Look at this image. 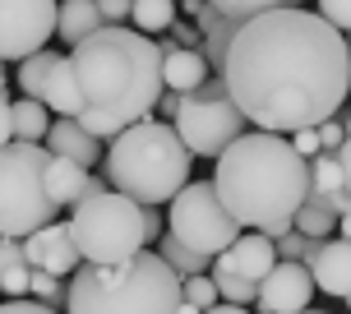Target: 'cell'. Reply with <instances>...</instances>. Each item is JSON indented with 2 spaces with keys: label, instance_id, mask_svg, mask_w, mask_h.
<instances>
[{
  "label": "cell",
  "instance_id": "3957f363",
  "mask_svg": "<svg viewBox=\"0 0 351 314\" xmlns=\"http://www.w3.org/2000/svg\"><path fill=\"white\" fill-rule=\"evenodd\" d=\"M217 194L241 217V227L263 231L278 241L296 227L300 204L310 199V157L278 130H245L241 139L217 153Z\"/></svg>",
  "mask_w": 351,
  "mask_h": 314
},
{
  "label": "cell",
  "instance_id": "5b68a950",
  "mask_svg": "<svg viewBox=\"0 0 351 314\" xmlns=\"http://www.w3.org/2000/svg\"><path fill=\"white\" fill-rule=\"evenodd\" d=\"M190 148L180 139L176 121L143 116L130 130H121L106 148V180L111 190L130 194L139 204H171L190 185Z\"/></svg>",
  "mask_w": 351,
  "mask_h": 314
},
{
  "label": "cell",
  "instance_id": "e0dca14e",
  "mask_svg": "<svg viewBox=\"0 0 351 314\" xmlns=\"http://www.w3.org/2000/svg\"><path fill=\"white\" fill-rule=\"evenodd\" d=\"M162 79L171 93H194L208 79V56L204 47H176L171 56H162Z\"/></svg>",
  "mask_w": 351,
  "mask_h": 314
},
{
  "label": "cell",
  "instance_id": "d590c367",
  "mask_svg": "<svg viewBox=\"0 0 351 314\" xmlns=\"http://www.w3.org/2000/svg\"><path fill=\"white\" fill-rule=\"evenodd\" d=\"M319 139H324V153H337V148L347 143V125L342 121H324L319 125Z\"/></svg>",
  "mask_w": 351,
  "mask_h": 314
},
{
  "label": "cell",
  "instance_id": "1f68e13d",
  "mask_svg": "<svg viewBox=\"0 0 351 314\" xmlns=\"http://www.w3.org/2000/svg\"><path fill=\"white\" fill-rule=\"evenodd\" d=\"M213 282H217V291H222V300H231V305H254L259 300V287L245 278H231V273H213Z\"/></svg>",
  "mask_w": 351,
  "mask_h": 314
},
{
  "label": "cell",
  "instance_id": "f6af8a7d",
  "mask_svg": "<svg viewBox=\"0 0 351 314\" xmlns=\"http://www.w3.org/2000/svg\"><path fill=\"white\" fill-rule=\"evenodd\" d=\"M337 222H342V236H347V241H351V213H342Z\"/></svg>",
  "mask_w": 351,
  "mask_h": 314
},
{
  "label": "cell",
  "instance_id": "f546056e",
  "mask_svg": "<svg viewBox=\"0 0 351 314\" xmlns=\"http://www.w3.org/2000/svg\"><path fill=\"white\" fill-rule=\"evenodd\" d=\"M180 296H185V300H194L199 310H213V305L222 300V291H217L213 273H190V278L180 282Z\"/></svg>",
  "mask_w": 351,
  "mask_h": 314
},
{
  "label": "cell",
  "instance_id": "8992f818",
  "mask_svg": "<svg viewBox=\"0 0 351 314\" xmlns=\"http://www.w3.org/2000/svg\"><path fill=\"white\" fill-rule=\"evenodd\" d=\"M70 231L88 263H125L153 245L148 241V222H143V204L121 190L88 194L84 204H74Z\"/></svg>",
  "mask_w": 351,
  "mask_h": 314
},
{
  "label": "cell",
  "instance_id": "f1b7e54d",
  "mask_svg": "<svg viewBox=\"0 0 351 314\" xmlns=\"http://www.w3.org/2000/svg\"><path fill=\"white\" fill-rule=\"evenodd\" d=\"M319 236H305L300 227H291V231H282L278 236V259H300V263H315V254H319Z\"/></svg>",
  "mask_w": 351,
  "mask_h": 314
},
{
  "label": "cell",
  "instance_id": "e575fe53",
  "mask_svg": "<svg viewBox=\"0 0 351 314\" xmlns=\"http://www.w3.org/2000/svg\"><path fill=\"white\" fill-rule=\"evenodd\" d=\"M291 143H296V153H300V157H319V153H324V139H319V125L291 130Z\"/></svg>",
  "mask_w": 351,
  "mask_h": 314
},
{
  "label": "cell",
  "instance_id": "ba28073f",
  "mask_svg": "<svg viewBox=\"0 0 351 314\" xmlns=\"http://www.w3.org/2000/svg\"><path fill=\"white\" fill-rule=\"evenodd\" d=\"M176 130H180V139H185V148H190V153L217 157L222 148H231V143L250 130V116L236 106L227 79H222V74H208V79L194 88V93H185V97H180Z\"/></svg>",
  "mask_w": 351,
  "mask_h": 314
},
{
  "label": "cell",
  "instance_id": "f907efd6",
  "mask_svg": "<svg viewBox=\"0 0 351 314\" xmlns=\"http://www.w3.org/2000/svg\"><path fill=\"white\" fill-rule=\"evenodd\" d=\"M0 296H5V291H0Z\"/></svg>",
  "mask_w": 351,
  "mask_h": 314
},
{
  "label": "cell",
  "instance_id": "d4e9b609",
  "mask_svg": "<svg viewBox=\"0 0 351 314\" xmlns=\"http://www.w3.org/2000/svg\"><path fill=\"white\" fill-rule=\"evenodd\" d=\"M134 28H139V33H167V28H171L176 19H180V5H176V0H134Z\"/></svg>",
  "mask_w": 351,
  "mask_h": 314
},
{
  "label": "cell",
  "instance_id": "8fae6325",
  "mask_svg": "<svg viewBox=\"0 0 351 314\" xmlns=\"http://www.w3.org/2000/svg\"><path fill=\"white\" fill-rule=\"evenodd\" d=\"M315 273H310V263L300 259H278L273 263V273L259 282V314H300L310 310V300H315Z\"/></svg>",
  "mask_w": 351,
  "mask_h": 314
},
{
  "label": "cell",
  "instance_id": "bcb514c9",
  "mask_svg": "<svg viewBox=\"0 0 351 314\" xmlns=\"http://www.w3.org/2000/svg\"><path fill=\"white\" fill-rule=\"evenodd\" d=\"M5 65H10V60H0V97H10V93H5Z\"/></svg>",
  "mask_w": 351,
  "mask_h": 314
},
{
  "label": "cell",
  "instance_id": "c3c4849f",
  "mask_svg": "<svg viewBox=\"0 0 351 314\" xmlns=\"http://www.w3.org/2000/svg\"><path fill=\"white\" fill-rule=\"evenodd\" d=\"M342 125H347V134H351V116H347V121H342Z\"/></svg>",
  "mask_w": 351,
  "mask_h": 314
},
{
  "label": "cell",
  "instance_id": "ac0fdd59",
  "mask_svg": "<svg viewBox=\"0 0 351 314\" xmlns=\"http://www.w3.org/2000/svg\"><path fill=\"white\" fill-rule=\"evenodd\" d=\"M106 28V14L97 0H60V19H56V37L65 47H79L88 33Z\"/></svg>",
  "mask_w": 351,
  "mask_h": 314
},
{
  "label": "cell",
  "instance_id": "4fadbf2b",
  "mask_svg": "<svg viewBox=\"0 0 351 314\" xmlns=\"http://www.w3.org/2000/svg\"><path fill=\"white\" fill-rule=\"evenodd\" d=\"M23 250H28V259H33V268H51L56 278H70L74 268L84 263V254H79V245H74V231H70V222H47L42 231H33V236H23Z\"/></svg>",
  "mask_w": 351,
  "mask_h": 314
},
{
  "label": "cell",
  "instance_id": "2e32d148",
  "mask_svg": "<svg viewBox=\"0 0 351 314\" xmlns=\"http://www.w3.org/2000/svg\"><path fill=\"white\" fill-rule=\"evenodd\" d=\"M47 185H51V199L60 208H74V204H84L88 194H93V176H88V167L51 153V162H47Z\"/></svg>",
  "mask_w": 351,
  "mask_h": 314
},
{
  "label": "cell",
  "instance_id": "4316f807",
  "mask_svg": "<svg viewBox=\"0 0 351 314\" xmlns=\"http://www.w3.org/2000/svg\"><path fill=\"white\" fill-rule=\"evenodd\" d=\"M236 28H241V23L222 14V23L204 33V56H208V70H213V74H222V65H227V51H231V37H236Z\"/></svg>",
  "mask_w": 351,
  "mask_h": 314
},
{
  "label": "cell",
  "instance_id": "9c48e42d",
  "mask_svg": "<svg viewBox=\"0 0 351 314\" xmlns=\"http://www.w3.org/2000/svg\"><path fill=\"white\" fill-rule=\"evenodd\" d=\"M167 231L217 259L222 250H231L241 241V217L217 194V180H190L167 208Z\"/></svg>",
  "mask_w": 351,
  "mask_h": 314
},
{
  "label": "cell",
  "instance_id": "603a6c76",
  "mask_svg": "<svg viewBox=\"0 0 351 314\" xmlns=\"http://www.w3.org/2000/svg\"><path fill=\"white\" fill-rule=\"evenodd\" d=\"M47 130H51V116H47V102H42V97H23V102H14V139L47 143Z\"/></svg>",
  "mask_w": 351,
  "mask_h": 314
},
{
  "label": "cell",
  "instance_id": "681fc988",
  "mask_svg": "<svg viewBox=\"0 0 351 314\" xmlns=\"http://www.w3.org/2000/svg\"><path fill=\"white\" fill-rule=\"evenodd\" d=\"M347 310H351V296H347Z\"/></svg>",
  "mask_w": 351,
  "mask_h": 314
},
{
  "label": "cell",
  "instance_id": "60d3db41",
  "mask_svg": "<svg viewBox=\"0 0 351 314\" xmlns=\"http://www.w3.org/2000/svg\"><path fill=\"white\" fill-rule=\"evenodd\" d=\"M180 97H185V93H171V88H167V93H162V121H176V111H180Z\"/></svg>",
  "mask_w": 351,
  "mask_h": 314
},
{
  "label": "cell",
  "instance_id": "ab89813d",
  "mask_svg": "<svg viewBox=\"0 0 351 314\" xmlns=\"http://www.w3.org/2000/svg\"><path fill=\"white\" fill-rule=\"evenodd\" d=\"M143 222H148V241H162V204H143Z\"/></svg>",
  "mask_w": 351,
  "mask_h": 314
},
{
  "label": "cell",
  "instance_id": "30bf717a",
  "mask_svg": "<svg viewBox=\"0 0 351 314\" xmlns=\"http://www.w3.org/2000/svg\"><path fill=\"white\" fill-rule=\"evenodd\" d=\"M60 0H0V60L42 51L56 33Z\"/></svg>",
  "mask_w": 351,
  "mask_h": 314
},
{
  "label": "cell",
  "instance_id": "ffe728a7",
  "mask_svg": "<svg viewBox=\"0 0 351 314\" xmlns=\"http://www.w3.org/2000/svg\"><path fill=\"white\" fill-rule=\"evenodd\" d=\"M33 282V259L19 236H0V291L5 296H28Z\"/></svg>",
  "mask_w": 351,
  "mask_h": 314
},
{
  "label": "cell",
  "instance_id": "d6a6232c",
  "mask_svg": "<svg viewBox=\"0 0 351 314\" xmlns=\"http://www.w3.org/2000/svg\"><path fill=\"white\" fill-rule=\"evenodd\" d=\"M0 314H56V305L37 296H10V300H0Z\"/></svg>",
  "mask_w": 351,
  "mask_h": 314
},
{
  "label": "cell",
  "instance_id": "cb8c5ba5",
  "mask_svg": "<svg viewBox=\"0 0 351 314\" xmlns=\"http://www.w3.org/2000/svg\"><path fill=\"white\" fill-rule=\"evenodd\" d=\"M56 60H60V56L56 51H47V47H42V51H33V56H23V60H19V93H28V97H42V93H47V79H51V70H56Z\"/></svg>",
  "mask_w": 351,
  "mask_h": 314
},
{
  "label": "cell",
  "instance_id": "5bb4252c",
  "mask_svg": "<svg viewBox=\"0 0 351 314\" xmlns=\"http://www.w3.org/2000/svg\"><path fill=\"white\" fill-rule=\"evenodd\" d=\"M310 273H315V287L324 296H337L347 300L351 296V241H324L319 245L315 263H310Z\"/></svg>",
  "mask_w": 351,
  "mask_h": 314
},
{
  "label": "cell",
  "instance_id": "52a82bcc",
  "mask_svg": "<svg viewBox=\"0 0 351 314\" xmlns=\"http://www.w3.org/2000/svg\"><path fill=\"white\" fill-rule=\"evenodd\" d=\"M47 162L51 148L42 143H5L0 148V236H33L47 222H56L60 204L47 185Z\"/></svg>",
  "mask_w": 351,
  "mask_h": 314
},
{
  "label": "cell",
  "instance_id": "277c9868",
  "mask_svg": "<svg viewBox=\"0 0 351 314\" xmlns=\"http://www.w3.org/2000/svg\"><path fill=\"white\" fill-rule=\"evenodd\" d=\"M180 273L158 250H139L125 263H79L70 273L65 314H176Z\"/></svg>",
  "mask_w": 351,
  "mask_h": 314
},
{
  "label": "cell",
  "instance_id": "6da1fadb",
  "mask_svg": "<svg viewBox=\"0 0 351 314\" xmlns=\"http://www.w3.org/2000/svg\"><path fill=\"white\" fill-rule=\"evenodd\" d=\"M254 130H305L333 121L351 93V47L319 10L287 5L245 19L222 65Z\"/></svg>",
  "mask_w": 351,
  "mask_h": 314
},
{
  "label": "cell",
  "instance_id": "b9f144b4",
  "mask_svg": "<svg viewBox=\"0 0 351 314\" xmlns=\"http://www.w3.org/2000/svg\"><path fill=\"white\" fill-rule=\"evenodd\" d=\"M337 162H342V171H347V190H351V134H347V143L337 148Z\"/></svg>",
  "mask_w": 351,
  "mask_h": 314
},
{
  "label": "cell",
  "instance_id": "7c38bea8",
  "mask_svg": "<svg viewBox=\"0 0 351 314\" xmlns=\"http://www.w3.org/2000/svg\"><path fill=\"white\" fill-rule=\"evenodd\" d=\"M273 263H278V241L263 236V231H250V236H241L231 250H222L213 259V273H231V278H245L259 287L273 273Z\"/></svg>",
  "mask_w": 351,
  "mask_h": 314
},
{
  "label": "cell",
  "instance_id": "f35d334b",
  "mask_svg": "<svg viewBox=\"0 0 351 314\" xmlns=\"http://www.w3.org/2000/svg\"><path fill=\"white\" fill-rule=\"evenodd\" d=\"M5 143H14V102L10 97H0V148Z\"/></svg>",
  "mask_w": 351,
  "mask_h": 314
},
{
  "label": "cell",
  "instance_id": "816d5d0a",
  "mask_svg": "<svg viewBox=\"0 0 351 314\" xmlns=\"http://www.w3.org/2000/svg\"><path fill=\"white\" fill-rule=\"evenodd\" d=\"M347 47H351V42H347Z\"/></svg>",
  "mask_w": 351,
  "mask_h": 314
},
{
  "label": "cell",
  "instance_id": "4dcf8cb0",
  "mask_svg": "<svg viewBox=\"0 0 351 314\" xmlns=\"http://www.w3.org/2000/svg\"><path fill=\"white\" fill-rule=\"evenodd\" d=\"M28 296H37V300H51V305H65V300H70V282L60 287V278H56L51 268H33Z\"/></svg>",
  "mask_w": 351,
  "mask_h": 314
},
{
  "label": "cell",
  "instance_id": "9a60e30c",
  "mask_svg": "<svg viewBox=\"0 0 351 314\" xmlns=\"http://www.w3.org/2000/svg\"><path fill=\"white\" fill-rule=\"evenodd\" d=\"M47 148L56 157H70L79 167H97V157H102V139L84 130V125L74 121V116H56L51 130H47Z\"/></svg>",
  "mask_w": 351,
  "mask_h": 314
},
{
  "label": "cell",
  "instance_id": "484cf974",
  "mask_svg": "<svg viewBox=\"0 0 351 314\" xmlns=\"http://www.w3.org/2000/svg\"><path fill=\"white\" fill-rule=\"evenodd\" d=\"M310 185H315L319 194H337V190H347V171H342L337 153H319V157H310Z\"/></svg>",
  "mask_w": 351,
  "mask_h": 314
},
{
  "label": "cell",
  "instance_id": "ee69618b",
  "mask_svg": "<svg viewBox=\"0 0 351 314\" xmlns=\"http://www.w3.org/2000/svg\"><path fill=\"white\" fill-rule=\"evenodd\" d=\"M176 314H204V310H199L194 300H185V296H180V310H176Z\"/></svg>",
  "mask_w": 351,
  "mask_h": 314
},
{
  "label": "cell",
  "instance_id": "d6986e66",
  "mask_svg": "<svg viewBox=\"0 0 351 314\" xmlns=\"http://www.w3.org/2000/svg\"><path fill=\"white\" fill-rule=\"evenodd\" d=\"M42 102L51 106L56 116H74V121H79V111H84V93H79V74H74V60H70V56H60V60H56V70H51V79H47Z\"/></svg>",
  "mask_w": 351,
  "mask_h": 314
},
{
  "label": "cell",
  "instance_id": "7bdbcfd3",
  "mask_svg": "<svg viewBox=\"0 0 351 314\" xmlns=\"http://www.w3.org/2000/svg\"><path fill=\"white\" fill-rule=\"evenodd\" d=\"M204 314H245V305H231V300H217L213 310H204Z\"/></svg>",
  "mask_w": 351,
  "mask_h": 314
},
{
  "label": "cell",
  "instance_id": "7402d4cb",
  "mask_svg": "<svg viewBox=\"0 0 351 314\" xmlns=\"http://www.w3.org/2000/svg\"><path fill=\"white\" fill-rule=\"evenodd\" d=\"M296 227L305 231V236H333V227H337V208H333V199L328 194H319V190H310V199L300 204V213H296Z\"/></svg>",
  "mask_w": 351,
  "mask_h": 314
},
{
  "label": "cell",
  "instance_id": "7a4b0ae2",
  "mask_svg": "<svg viewBox=\"0 0 351 314\" xmlns=\"http://www.w3.org/2000/svg\"><path fill=\"white\" fill-rule=\"evenodd\" d=\"M70 60L74 74H79V93H84L79 125L93 130L97 139H116L134 121L153 116L162 93H167L162 51L139 28L106 23L74 47Z\"/></svg>",
  "mask_w": 351,
  "mask_h": 314
},
{
  "label": "cell",
  "instance_id": "7dc6e473",
  "mask_svg": "<svg viewBox=\"0 0 351 314\" xmlns=\"http://www.w3.org/2000/svg\"><path fill=\"white\" fill-rule=\"evenodd\" d=\"M300 314H324V310H315V305H310V310H300Z\"/></svg>",
  "mask_w": 351,
  "mask_h": 314
},
{
  "label": "cell",
  "instance_id": "83f0119b",
  "mask_svg": "<svg viewBox=\"0 0 351 314\" xmlns=\"http://www.w3.org/2000/svg\"><path fill=\"white\" fill-rule=\"evenodd\" d=\"M208 5H217V10L227 19H236V23H245V19H254V14L287 10V5H305V0H208Z\"/></svg>",
  "mask_w": 351,
  "mask_h": 314
},
{
  "label": "cell",
  "instance_id": "8d00e7d4",
  "mask_svg": "<svg viewBox=\"0 0 351 314\" xmlns=\"http://www.w3.org/2000/svg\"><path fill=\"white\" fill-rule=\"evenodd\" d=\"M167 33H171L180 47H204V33H199V23H185V19H176Z\"/></svg>",
  "mask_w": 351,
  "mask_h": 314
},
{
  "label": "cell",
  "instance_id": "44dd1931",
  "mask_svg": "<svg viewBox=\"0 0 351 314\" xmlns=\"http://www.w3.org/2000/svg\"><path fill=\"white\" fill-rule=\"evenodd\" d=\"M158 254H162L167 263H171V268L180 273V278H190V273H208V268H213V254H204V250L185 245L180 236H171V231H162Z\"/></svg>",
  "mask_w": 351,
  "mask_h": 314
},
{
  "label": "cell",
  "instance_id": "836d02e7",
  "mask_svg": "<svg viewBox=\"0 0 351 314\" xmlns=\"http://www.w3.org/2000/svg\"><path fill=\"white\" fill-rule=\"evenodd\" d=\"M319 14L328 19L333 28H342V33H351V0H319Z\"/></svg>",
  "mask_w": 351,
  "mask_h": 314
},
{
  "label": "cell",
  "instance_id": "74e56055",
  "mask_svg": "<svg viewBox=\"0 0 351 314\" xmlns=\"http://www.w3.org/2000/svg\"><path fill=\"white\" fill-rule=\"evenodd\" d=\"M97 5H102L106 23H125V19L134 14V0H97Z\"/></svg>",
  "mask_w": 351,
  "mask_h": 314
}]
</instances>
